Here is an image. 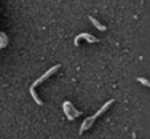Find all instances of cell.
<instances>
[{"label": "cell", "instance_id": "1", "mask_svg": "<svg viewBox=\"0 0 150 139\" xmlns=\"http://www.w3.org/2000/svg\"><path fill=\"white\" fill-rule=\"evenodd\" d=\"M58 69H59V64H56V66H53V67H51V69H50V70H46V72H45V74H43V75H42L40 78H38V80H35L34 83H32V87H30V94H32V98H34V101L37 102L38 106H42V104H43V102H42V99H40V98H38V96H37V93H35V88H37V85L43 83V82H45V80H46V78H48V77H51V75H53V74H54V72H56V70H58Z\"/></svg>", "mask_w": 150, "mask_h": 139}, {"label": "cell", "instance_id": "2", "mask_svg": "<svg viewBox=\"0 0 150 139\" xmlns=\"http://www.w3.org/2000/svg\"><path fill=\"white\" fill-rule=\"evenodd\" d=\"M113 102H115V101H113V99H110V101H107L105 104L102 106V107H101V109L98 110V112L94 113V115H91L90 118H86V120H85V122H83V125H81V128H80V133H85V131H86L88 128H91V126H93V123H94V120L98 118V117H101L102 113H104L105 110H107V109L110 107V106L113 104Z\"/></svg>", "mask_w": 150, "mask_h": 139}, {"label": "cell", "instance_id": "3", "mask_svg": "<svg viewBox=\"0 0 150 139\" xmlns=\"http://www.w3.org/2000/svg\"><path fill=\"white\" fill-rule=\"evenodd\" d=\"M62 110H64V113L67 115V118H69V120H74V118H77L78 115H81V112L75 109L70 101H64L62 102Z\"/></svg>", "mask_w": 150, "mask_h": 139}, {"label": "cell", "instance_id": "4", "mask_svg": "<svg viewBox=\"0 0 150 139\" xmlns=\"http://www.w3.org/2000/svg\"><path fill=\"white\" fill-rule=\"evenodd\" d=\"M81 38H85V40L90 42V43H98V42H99V38H96L94 35H91V34H80L78 37H75V46L80 43Z\"/></svg>", "mask_w": 150, "mask_h": 139}, {"label": "cell", "instance_id": "5", "mask_svg": "<svg viewBox=\"0 0 150 139\" xmlns=\"http://www.w3.org/2000/svg\"><path fill=\"white\" fill-rule=\"evenodd\" d=\"M90 21H91L93 24H94V27H98L99 30H107V27H105V26H102V24L99 23V21L96 19V18H93V16H90Z\"/></svg>", "mask_w": 150, "mask_h": 139}, {"label": "cell", "instance_id": "6", "mask_svg": "<svg viewBox=\"0 0 150 139\" xmlns=\"http://www.w3.org/2000/svg\"><path fill=\"white\" fill-rule=\"evenodd\" d=\"M139 82H141L142 85H144V87H150V82L149 80H145V78H137Z\"/></svg>", "mask_w": 150, "mask_h": 139}]
</instances>
